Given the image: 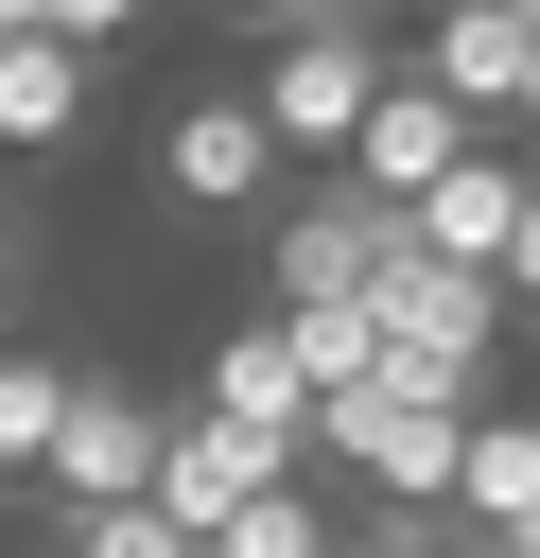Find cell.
<instances>
[{
    "mask_svg": "<svg viewBox=\"0 0 540 558\" xmlns=\"http://www.w3.org/2000/svg\"><path fill=\"white\" fill-rule=\"evenodd\" d=\"M470 418L488 401H453V384H348V401H314V471H348L366 506H453V471H470Z\"/></svg>",
    "mask_w": 540,
    "mask_h": 558,
    "instance_id": "1",
    "label": "cell"
},
{
    "mask_svg": "<svg viewBox=\"0 0 540 558\" xmlns=\"http://www.w3.org/2000/svg\"><path fill=\"white\" fill-rule=\"evenodd\" d=\"M418 244V209H383L366 174H296L261 209V314H314V296H383V262Z\"/></svg>",
    "mask_w": 540,
    "mask_h": 558,
    "instance_id": "2",
    "label": "cell"
},
{
    "mask_svg": "<svg viewBox=\"0 0 540 558\" xmlns=\"http://www.w3.org/2000/svg\"><path fill=\"white\" fill-rule=\"evenodd\" d=\"M366 314H383V366H401V384H453V401H505V314H523L505 279H470V262L401 244Z\"/></svg>",
    "mask_w": 540,
    "mask_h": 558,
    "instance_id": "3",
    "label": "cell"
},
{
    "mask_svg": "<svg viewBox=\"0 0 540 558\" xmlns=\"http://www.w3.org/2000/svg\"><path fill=\"white\" fill-rule=\"evenodd\" d=\"M383 87H401L383 17H314V35H261V122H279V157H314V174H348V140L383 122Z\"/></svg>",
    "mask_w": 540,
    "mask_h": 558,
    "instance_id": "4",
    "label": "cell"
},
{
    "mask_svg": "<svg viewBox=\"0 0 540 558\" xmlns=\"http://www.w3.org/2000/svg\"><path fill=\"white\" fill-rule=\"evenodd\" d=\"M157 192H174V209H209V227L279 209V192H296V157H279L261 87H174V105H157Z\"/></svg>",
    "mask_w": 540,
    "mask_h": 558,
    "instance_id": "5",
    "label": "cell"
},
{
    "mask_svg": "<svg viewBox=\"0 0 540 558\" xmlns=\"http://www.w3.org/2000/svg\"><path fill=\"white\" fill-rule=\"evenodd\" d=\"M157 471H174V401H139L122 366H87L70 384V453H52V523H87V506H157Z\"/></svg>",
    "mask_w": 540,
    "mask_h": 558,
    "instance_id": "6",
    "label": "cell"
},
{
    "mask_svg": "<svg viewBox=\"0 0 540 558\" xmlns=\"http://www.w3.org/2000/svg\"><path fill=\"white\" fill-rule=\"evenodd\" d=\"M279 488H314V436H279V418H209V401H174V471H157V506L192 523V541H226L244 506H279Z\"/></svg>",
    "mask_w": 540,
    "mask_h": 558,
    "instance_id": "7",
    "label": "cell"
},
{
    "mask_svg": "<svg viewBox=\"0 0 540 558\" xmlns=\"http://www.w3.org/2000/svg\"><path fill=\"white\" fill-rule=\"evenodd\" d=\"M418 70H435L470 122H523V105H540V0H435Z\"/></svg>",
    "mask_w": 540,
    "mask_h": 558,
    "instance_id": "8",
    "label": "cell"
},
{
    "mask_svg": "<svg viewBox=\"0 0 540 558\" xmlns=\"http://www.w3.org/2000/svg\"><path fill=\"white\" fill-rule=\"evenodd\" d=\"M470 157H488V122H470L435 70H401V87H383V122L348 140V174H366L383 209H418V192H435V174H470Z\"/></svg>",
    "mask_w": 540,
    "mask_h": 558,
    "instance_id": "9",
    "label": "cell"
},
{
    "mask_svg": "<svg viewBox=\"0 0 540 558\" xmlns=\"http://www.w3.org/2000/svg\"><path fill=\"white\" fill-rule=\"evenodd\" d=\"M523 209H540V174H523V157L488 140L470 174H435V192H418V244H435V262H470V279H505V244H523Z\"/></svg>",
    "mask_w": 540,
    "mask_h": 558,
    "instance_id": "10",
    "label": "cell"
},
{
    "mask_svg": "<svg viewBox=\"0 0 540 558\" xmlns=\"http://www.w3.org/2000/svg\"><path fill=\"white\" fill-rule=\"evenodd\" d=\"M209 418H279V436H314V366H296V314H244V331H209V384H192Z\"/></svg>",
    "mask_w": 540,
    "mask_h": 558,
    "instance_id": "11",
    "label": "cell"
},
{
    "mask_svg": "<svg viewBox=\"0 0 540 558\" xmlns=\"http://www.w3.org/2000/svg\"><path fill=\"white\" fill-rule=\"evenodd\" d=\"M87 87H105V52H87V35H17V52H0V157H70Z\"/></svg>",
    "mask_w": 540,
    "mask_h": 558,
    "instance_id": "12",
    "label": "cell"
},
{
    "mask_svg": "<svg viewBox=\"0 0 540 558\" xmlns=\"http://www.w3.org/2000/svg\"><path fill=\"white\" fill-rule=\"evenodd\" d=\"M70 349H0V488H52V453H70Z\"/></svg>",
    "mask_w": 540,
    "mask_h": 558,
    "instance_id": "13",
    "label": "cell"
},
{
    "mask_svg": "<svg viewBox=\"0 0 540 558\" xmlns=\"http://www.w3.org/2000/svg\"><path fill=\"white\" fill-rule=\"evenodd\" d=\"M453 523H488V541H523V523H540V418H523V401H488V418H470Z\"/></svg>",
    "mask_w": 540,
    "mask_h": 558,
    "instance_id": "14",
    "label": "cell"
},
{
    "mask_svg": "<svg viewBox=\"0 0 540 558\" xmlns=\"http://www.w3.org/2000/svg\"><path fill=\"white\" fill-rule=\"evenodd\" d=\"M296 366H314V401L383 384V314H366V296H314V314H296Z\"/></svg>",
    "mask_w": 540,
    "mask_h": 558,
    "instance_id": "15",
    "label": "cell"
},
{
    "mask_svg": "<svg viewBox=\"0 0 540 558\" xmlns=\"http://www.w3.org/2000/svg\"><path fill=\"white\" fill-rule=\"evenodd\" d=\"M209 558H348V506H331V488H279V506H244Z\"/></svg>",
    "mask_w": 540,
    "mask_h": 558,
    "instance_id": "16",
    "label": "cell"
},
{
    "mask_svg": "<svg viewBox=\"0 0 540 558\" xmlns=\"http://www.w3.org/2000/svg\"><path fill=\"white\" fill-rule=\"evenodd\" d=\"M52 558H209L174 506H87V523H52Z\"/></svg>",
    "mask_w": 540,
    "mask_h": 558,
    "instance_id": "17",
    "label": "cell"
},
{
    "mask_svg": "<svg viewBox=\"0 0 540 558\" xmlns=\"http://www.w3.org/2000/svg\"><path fill=\"white\" fill-rule=\"evenodd\" d=\"M348 558H470L453 506H348Z\"/></svg>",
    "mask_w": 540,
    "mask_h": 558,
    "instance_id": "18",
    "label": "cell"
},
{
    "mask_svg": "<svg viewBox=\"0 0 540 558\" xmlns=\"http://www.w3.org/2000/svg\"><path fill=\"white\" fill-rule=\"evenodd\" d=\"M139 17H157V0H52V35H87V52H105V35H139Z\"/></svg>",
    "mask_w": 540,
    "mask_h": 558,
    "instance_id": "19",
    "label": "cell"
},
{
    "mask_svg": "<svg viewBox=\"0 0 540 558\" xmlns=\"http://www.w3.org/2000/svg\"><path fill=\"white\" fill-rule=\"evenodd\" d=\"M244 35H314V17H348V0H226Z\"/></svg>",
    "mask_w": 540,
    "mask_h": 558,
    "instance_id": "20",
    "label": "cell"
},
{
    "mask_svg": "<svg viewBox=\"0 0 540 558\" xmlns=\"http://www.w3.org/2000/svg\"><path fill=\"white\" fill-rule=\"evenodd\" d=\"M505 296H523V314H540V209H523V244H505Z\"/></svg>",
    "mask_w": 540,
    "mask_h": 558,
    "instance_id": "21",
    "label": "cell"
},
{
    "mask_svg": "<svg viewBox=\"0 0 540 558\" xmlns=\"http://www.w3.org/2000/svg\"><path fill=\"white\" fill-rule=\"evenodd\" d=\"M17 35H52V0H0V52H17Z\"/></svg>",
    "mask_w": 540,
    "mask_h": 558,
    "instance_id": "22",
    "label": "cell"
},
{
    "mask_svg": "<svg viewBox=\"0 0 540 558\" xmlns=\"http://www.w3.org/2000/svg\"><path fill=\"white\" fill-rule=\"evenodd\" d=\"M470 558H540V523H523V541H488V523H470Z\"/></svg>",
    "mask_w": 540,
    "mask_h": 558,
    "instance_id": "23",
    "label": "cell"
},
{
    "mask_svg": "<svg viewBox=\"0 0 540 558\" xmlns=\"http://www.w3.org/2000/svg\"><path fill=\"white\" fill-rule=\"evenodd\" d=\"M0 296H17V209H0Z\"/></svg>",
    "mask_w": 540,
    "mask_h": 558,
    "instance_id": "24",
    "label": "cell"
},
{
    "mask_svg": "<svg viewBox=\"0 0 540 558\" xmlns=\"http://www.w3.org/2000/svg\"><path fill=\"white\" fill-rule=\"evenodd\" d=\"M348 17H383V0H348Z\"/></svg>",
    "mask_w": 540,
    "mask_h": 558,
    "instance_id": "25",
    "label": "cell"
},
{
    "mask_svg": "<svg viewBox=\"0 0 540 558\" xmlns=\"http://www.w3.org/2000/svg\"><path fill=\"white\" fill-rule=\"evenodd\" d=\"M35 558H52V541H35Z\"/></svg>",
    "mask_w": 540,
    "mask_h": 558,
    "instance_id": "26",
    "label": "cell"
},
{
    "mask_svg": "<svg viewBox=\"0 0 540 558\" xmlns=\"http://www.w3.org/2000/svg\"><path fill=\"white\" fill-rule=\"evenodd\" d=\"M523 122H540V105H523Z\"/></svg>",
    "mask_w": 540,
    "mask_h": 558,
    "instance_id": "27",
    "label": "cell"
}]
</instances>
